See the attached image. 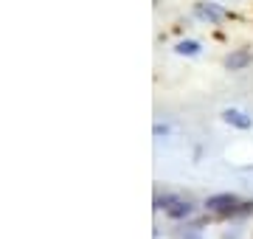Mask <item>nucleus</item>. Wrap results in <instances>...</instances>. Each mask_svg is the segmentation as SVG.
<instances>
[{
  "mask_svg": "<svg viewBox=\"0 0 253 239\" xmlns=\"http://www.w3.org/2000/svg\"><path fill=\"white\" fill-rule=\"evenodd\" d=\"M186 239H203V237H200V234H189Z\"/></svg>",
  "mask_w": 253,
  "mask_h": 239,
  "instance_id": "obj_9",
  "label": "nucleus"
},
{
  "mask_svg": "<svg viewBox=\"0 0 253 239\" xmlns=\"http://www.w3.org/2000/svg\"><path fill=\"white\" fill-rule=\"evenodd\" d=\"M169 132V127H161V124H155V135H166Z\"/></svg>",
  "mask_w": 253,
  "mask_h": 239,
  "instance_id": "obj_8",
  "label": "nucleus"
},
{
  "mask_svg": "<svg viewBox=\"0 0 253 239\" xmlns=\"http://www.w3.org/2000/svg\"><path fill=\"white\" fill-rule=\"evenodd\" d=\"M174 54L177 56H200L203 54V45H200L197 40H180L174 45Z\"/></svg>",
  "mask_w": 253,
  "mask_h": 239,
  "instance_id": "obj_6",
  "label": "nucleus"
},
{
  "mask_svg": "<svg viewBox=\"0 0 253 239\" xmlns=\"http://www.w3.org/2000/svg\"><path fill=\"white\" fill-rule=\"evenodd\" d=\"M219 116H222V121H225L228 127H234V129H251L253 127L251 116H248L245 110H236V107H225Z\"/></svg>",
  "mask_w": 253,
  "mask_h": 239,
  "instance_id": "obj_4",
  "label": "nucleus"
},
{
  "mask_svg": "<svg viewBox=\"0 0 253 239\" xmlns=\"http://www.w3.org/2000/svg\"><path fill=\"white\" fill-rule=\"evenodd\" d=\"M174 200H177V194H163V197H155V208H158V211H166Z\"/></svg>",
  "mask_w": 253,
  "mask_h": 239,
  "instance_id": "obj_7",
  "label": "nucleus"
},
{
  "mask_svg": "<svg viewBox=\"0 0 253 239\" xmlns=\"http://www.w3.org/2000/svg\"><path fill=\"white\" fill-rule=\"evenodd\" d=\"M163 214H166L169 220H177V222H180V220H189L191 214H194V202H189V200H183V197H177V200H174Z\"/></svg>",
  "mask_w": 253,
  "mask_h": 239,
  "instance_id": "obj_5",
  "label": "nucleus"
},
{
  "mask_svg": "<svg viewBox=\"0 0 253 239\" xmlns=\"http://www.w3.org/2000/svg\"><path fill=\"white\" fill-rule=\"evenodd\" d=\"M251 62H253V48H234V51L222 59L225 71H231V74L248 71V68H251Z\"/></svg>",
  "mask_w": 253,
  "mask_h": 239,
  "instance_id": "obj_3",
  "label": "nucleus"
},
{
  "mask_svg": "<svg viewBox=\"0 0 253 239\" xmlns=\"http://www.w3.org/2000/svg\"><path fill=\"white\" fill-rule=\"evenodd\" d=\"M191 14H194L197 20H203V23H208V26H219V23H225V20H231V11H228L225 6H219V3H211V0L194 3V9H191Z\"/></svg>",
  "mask_w": 253,
  "mask_h": 239,
  "instance_id": "obj_2",
  "label": "nucleus"
},
{
  "mask_svg": "<svg viewBox=\"0 0 253 239\" xmlns=\"http://www.w3.org/2000/svg\"><path fill=\"white\" fill-rule=\"evenodd\" d=\"M242 205V200L231 192H219V194H211L206 200V211L217 214V217H234L236 208Z\"/></svg>",
  "mask_w": 253,
  "mask_h": 239,
  "instance_id": "obj_1",
  "label": "nucleus"
}]
</instances>
